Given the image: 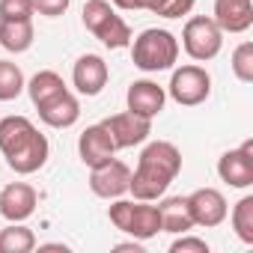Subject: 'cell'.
<instances>
[{
    "label": "cell",
    "instance_id": "e0dca14e",
    "mask_svg": "<svg viewBox=\"0 0 253 253\" xmlns=\"http://www.w3.org/2000/svg\"><path fill=\"white\" fill-rule=\"evenodd\" d=\"M39 110V119L48 125V128H72V125L81 119V101L66 89L63 95L51 98L48 104L36 107Z\"/></svg>",
    "mask_w": 253,
    "mask_h": 253
},
{
    "label": "cell",
    "instance_id": "cb8c5ba5",
    "mask_svg": "<svg viewBox=\"0 0 253 253\" xmlns=\"http://www.w3.org/2000/svg\"><path fill=\"white\" fill-rule=\"evenodd\" d=\"M232 229L244 244H253V197H241L232 209Z\"/></svg>",
    "mask_w": 253,
    "mask_h": 253
},
{
    "label": "cell",
    "instance_id": "f1b7e54d",
    "mask_svg": "<svg viewBox=\"0 0 253 253\" xmlns=\"http://www.w3.org/2000/svg\"><path fill=\"white\" fill-rule=\"evenodd\" d=\"M33 9L45 18H60L69 9V0H33Z\"/></svg>",
    "mask_w": 253,
    "mask_h": 253
},
{
    "label": "cell",
    "instance_id": "52a82bcc",
    "mask_svg": "<svg viewBox=\"0 0 253 253\" xmlns=\"http://www.w3.org/2000/svg\"><path fill=\"white\" fill-rule=\"evenodd\" d=\"M128 182H131V167L119 158L89 167V191L101 200H116L122 194H128Z\"/></svg>",
    "mask_w": 253,
    "mask_h": 253
},
{
    "label": "cell",
    "instance_id": "7c38bea8",
    "mask_svg": "<svg viewBox=\"0 0 253 253\" xmlns=\"http://www.w3.org/2000/svg\"><path fill=\"white\" fill-rule=\"evenodd\" d=\"M107 78H110L107 63H104L98 54H84V57H78L75 66H72V84H75V89H78L81 95H86V98L98 95V92L107 86Z\"/></svg>",
    "mask_w": 253,
    "mask_h": 253
},
{
    "label": "cell",
    "instance_id": "4fadbf2b",
    "mask_svg": "<svg viewBox=\"0 0 253 253\" xmlns=\"http://www.w3.org/2000/svg\"><path fill=\"white\" fill-rule=\"evenodd\" d=\"M125 104H128L131 113H137L143 119H155L167 104V89L158 86L155 81H146V78L134 81L128 86V92H125Z\"/></svg>",
    "mask_w": 253,
    "mask_h": 253
},
{
    "label": "cell",
    "instance_id": "3957f363",
    "mask_svg": "<svg viewBox=\"0 0 253 253\" xmlns=\"http://www.w3.org/2000/svg\"><path fill=\"white\" fill-rule=\"evenodd\" d=\"M107 217L119 232L131 235L137 241H149V238H155L161 232L158 206H149L146 200H122V197H116L113 206L107 209Z\"/></svg>",
    "mask_w": 253,
    "mask_h": 253
},
{
    "label": "cell",
    "instance_id": "d4e9b609",
    "mask_svg": "<svg viewBox=\"0 0 253 253\" xmlns=\"http://www.w3.org/2000/svg\"><path fill=\"white\" fill-rule=\"evenodd\" d=\"M232 75L241 81V84H250L253 81V42H241L235 51H232Z\"/></svg>",
    "mask_w": 253,
    "mask_h": 253
},
{
    "label": "cell",
    "instance_id": "5b68a950",
    "mask_svg": "<svg viewBox=\"0 0 253 253\" xmlns=\"http://www.w3.org/2000/svg\"><path fill=\"white\" fill-rule=\"evenodd\" d=\"M182 48L191 60L197 63H209L220 54L223 48V33L220 27L214 24V18L209 15H194L185 21V30H182Z\"/></svg>",
    "mask_w": 253,
    "mask_h": 253
},
{
    "label": "cell",
    "instance_id": "ffe728a7",
    "mask_svg": "<svg viewBox=\"0 0 253 253\" xmlns=\"http://www.w3.org/2000/svg\"><path fill=\"white\" fill-rule=\"evenodd\" d=\"M36 131V125L27 116H3L0 119V152L12 155L24 140H30V134Z\"/></svg>",
    "mask_w": 253,
    "mask_h": 253
},
{
    "label": "cell",
    "instance_id": "277c9868",
    "mask_svg": "<svg viewBox=\"0 0 253 253\" xmlns=\"http://www.w3.org/2000/svg\"><path fill=\"white\" fill-rule=\"evenodd\" d=\"M84 27L104 45V48H128L131 45V27L125 24L122 15H116V9L107 3V0H86L84 12H81Z\"/></svg>",
    "mask_w": 253,
    "mask_h": 253
},
{
    "label": "cell",
    "instance_id": "83f0119b",
    "mask_svg": "<svg viewBox=\"0 0 253 253\" xmlns=\"http://www.w3.org/2000/svg\"><path fill=\"white\" fill-rule=\"evenodd\" d=\"M170 253H209V241H203V238H194V235L182 232V235L170 244Z\"/></svg>",
    "mask_w": 253,
    "mask_h": 253
},
{
    "label": "cell",
    "instance_id": "9c48e42d",
    "mask_svg": "<svg viewBox=\"0 0 253 253\" xmlns=\"http://www.w3.org/2000/svg\"><path fill=\"white\" fill-rule=\"evenodd\" d=\"M188 200V211L194 217V226H220L229 214V206H226V197L217 191V188H197L194 194L185 197Z\"/></svg>",
    "mask_w": 253,
    "mask_h": 253
},
{
    "label": "cell",
    "instance_id": "7a4b0ae2",
    "mask_svg": "<svg viewBox=\"0 0 253 253\" xmlns=\"http://www.w3.org/2000/svg\"><path fill=\"white\" fill-rule=\"evenodd\" d=\"M179 60V39L170 30L149 27L140 36H131V63L140 72H167Z\"/></svg>",
    "mask_w": 253,
    "mask_h": 253
},
{
    "label": "cell",
    "instance_id": "8992f818",
    "mask_svg": "<svg viewBox=\"0 0 253 253\" xmlns=\"http://www.w3.org/2000/svg\"><path fill=\"white\" fill-rule=\"evenodd\" d=\"M167 95L176 104H182V107H197V104H203L211 95V75L203 66H197V63H188L182 69H173Z\"/></svg>",
    "mask_w": 253,
    "mask_h": 253
},
{
    "label": "cell",
    "instance_id": "2e32d148",
    "mask_svg": "<svg viewBox=\"0 0 253 253\" xmlns=\"http://www.w3.org/2000/svg\"><path fill=\"white\" fill-rule=\"evenodd\" d=\"M211 18L220 33H247L253 27V3L250 0H214Z\"/></svg>",
    "mask_w": 253,
    "mask_h": 253
},
{
    "label": "cell",
    "instance_id": "484cf974",
    "mask_svg": "<svg viewBox=\"0 0 253 253\" xmlns=\"http://www.w3.org/2000/svg\"><path fill=\"white\" fill-rule=\"evenodd\" d=\"M33 0H0V21H33Z\"/></svg>",
    "mask_w": 253,
    "mask_h": 253
},
{
    "label": "cell",
    "instance_id": "4316f807",
    "mask_svg": "<svg viewBox=\"0 0 253 253\" xmlns=\"http://www.w3.org/2000/svg\"><path fill=\"white\" fill-rule=\"evenodd\" d=\"M197 0H152L149 3V12L152 15H161V18H182L194 9Z\"/></svg>",
    "mask_w": 253,
    "mask_h": 253
},
{
    "label": "cell",
    "instance_id": "f546056e",
    "mask_svg": "<svg viewBox=\"0 0 253 253\" xmlns=\"http://www.w3.org/2000/svg\"><path fill=\"white\" fill-rule=\"evenodd\" d=\"M149 3H152V0H113V6L128 9V12H134V9H146L149 12Z\"/></svg>",
    "mask_w": 253,
    "mask_h": 253
},
{
    "label": "cell",
    "instance_id": "5bb4252c",
    "mask_svg": "<svg viewBox=\"0 0 253 253\" xmlns=\"http://www.w3.org/2000/svg\"><path fill=\"white\" fill-rule=\"evenodd\" d=\"M78 155L86 167H98L104 161H110L116 155V146H113V137L104 125H86L84 134L78 137Z\"/></svg>",
    "mask_w": 253,
    "mask_h": 253
},
{
    "label": "cell",
    "instance_id": "30bf717a",
    "mask_svg": "<svg viewBox=\"0 0 253 253\" xmlns=\"http://www.w3.org/2000/svg\"><path fill=\"white\" fill-rule=\"evenodd\" d=\"M217 176L229 188H250L253 185V140H244L238 149H229L217 161Z\"/></svg>",
    "mask_w": 253,
    "mask_h": 253
},
{
    "label": "cell",
    "instance_id": "d6986e66",
    "mask_svg": "<svg viewBox=\"0 0 253 253\" xmlns=\"http://www.w3.org/2000/svg\"><path fill=\"white\" fill-rule=\"evenodd\" d=\"M24 89L30 92L33 107H42V104H48L51 98L63 95L69 86H66V81H63L54 69H42V72H36V75L27 81V86H24Z\"/></svg>",
    "mask_w": 253,
    "mask_h": 253
},
{
    "label": "cell",
    "instance_id": "9a60e30c",
    "mask_svg": "<svg viewBox=\"0 0 253 253\" xmlns=\"http://www.w3.org/2000/svg\"><path fill=\"white\" fill-rule=\"evenodd\" d=\"M48 152H51L48 137L39 134V128H36V131L30 134V140H24L12 155H6V164H9V170H15L18 176H30V173H36V170L45 167Z\"/></svg>",
    "mask_w": 253,
    "mask_h": 253
},
{
    "label": "cell",
    "instance_id": "6da1fadb",
    "mask_svg": "<svg viewBox=\"0 0 253 253\" xmlns=\"http://www.w3.org/2000/svg\"><path fill=\"white\" fill-rule=\"evenodd\" d=\"M179 173H182V152L170 140H152L137 158L128 191L134 194V200L155 203L167 194V188Z\"/></svg>",
    "mask_w": 253,
    "mask_h": 253
},
{
    "label": "cell",
    "instance_id": "4dcf8cb0",
    "mask_svg": "<svg viewBox=\"0 0 253 253\" xmlns=\"http://www.w3.org/2000/svg\"><path fill=\"white\" fill-rule=\"evenodd\" d=\"M42 250H66V244H42Z\"/></svg>",
    "mask_w": 253,
    "mask_h": 253
},
{
    "label": "cell",
    "instance_id": "8fae6325",
    "mask_svg": "<svg viewBox=\"0 0 253 253\" xmlns=\"http://www.w3.org/2000/svg\"><path fill=\"white\" fill-rule=\"evenodd\" d=\"M39 206V194L27 182H12L0 191V217H6L9 223H24Z\"/></svg>",
    "mask_w": 253,
    "mask_h": 253
},
{
    "label": "cell",
    "instance_id": "ac0fdd59",
    "mask_svg": "<svg viewBox=\"0 0 253 253\" xmlns=\"http://www.w3.org/2000/svg\"><path fill=\"white\" fill-rule=\"evenodd\" d=\"M158 214H161V232H191L194 229V217L188 211V200L185 197H167L158 203Z\"/></svg>",
    "mask_w": 253,
    "mask_h": 253
},
{
    "label": "cell",
    "instance_id": "7402d4cb",
    "mask_svg": "<svg viewBox=\"0 0 253 253\" xmlns=\"http://www.w3.org/2000/svg\"><path fill=\"white\" fill-rule=\"evenodd\" d=\"M33 247L36 235L24 223H9L6 229H0V253H30Z\"/></svg>",
    "mask_w": 253,
    "mask_h": 253
},
{
    "label": "cell",
    "instance_id": "44dd1931",
    "mask_svg": "<svg viewBox=\"0 0 253 253\" xmlns=\"http://www.w3.org/2000/svg\"><path fill=\"white\" fill-rule=\"evenodd\" d=\"M33 39V21H0V48H6L9 54H24Z\"/></svg>",
    "mask_w": 253,
    "mask_h": 253
},
{
    "label": "cell",
    "instance_id": "ba28073f",
    "mask_svg": "<svg viewBox=\"0 0 253 253\" xmlns=\"http://www.w3.org/2000/svg\"><path fill=\"white\" fill-rule=\"evenodd\" d=\"M101 125L110 131V137H113V146H116V149H131V146H140V143H146V140H149V134H152V119H143V116H137V113H131V110H125V113H113V116H107Z\"/></svg>",
    "mask_w": 253,
    "mask_h": 253
},
{
    "label": "cell",
    "instance_id": "603a6c76",
    "mask_svg": "<svg viewBox=\"0 0 253 253\" xmlns=\"http://www.w3.org/2000/svg\"><path fill=\"white\" fill-rule=\"evenodd\" d=\"M27 81H24V72L9 63V60H0V101H12L24 92Z\"/></svg>",
    "mask_w": 253,
    "mask_h": 253
}]
</instances>
